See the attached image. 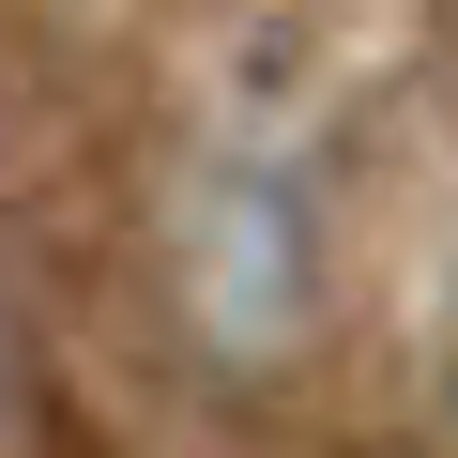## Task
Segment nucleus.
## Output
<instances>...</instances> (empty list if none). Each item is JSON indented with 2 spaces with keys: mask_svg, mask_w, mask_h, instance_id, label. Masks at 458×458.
Wrapping results in <instances>:
<instances>
[{
  "mask_svg": "<svg viewBox=\"0 0 458 458\" xmlns=\"http://www.w3.org/2000/svg\"><path fill=\"white\" fill-rule=\"evenodd\" d=\"M31 428V306H16V260H0V458Z\"/></svg>",
  "mask_w": 458,
  "mask_h": 458,
  "instance_id": "nucleus-1",
  "label": "nucleus"
}]
</instances>
